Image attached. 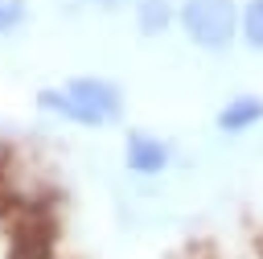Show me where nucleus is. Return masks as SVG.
Instances as JSON below:
<instances>
[{
	"label": "nucleus",
	"instance_id": "1",
	"mask_svg": "<svg viewBox=\"0 0 263 259\" xmlns=\"http://www.w3.org/2000/svg\"><path fill=\"white\" fill-rule=\"evenodd\" d=\"M33 103L41 115H53L74 127H115L127 115L123 86L103 74H74L53 86H41L33 95Z\"/></svg>",
	"mask_w": 263,
	"mask_h": 259
},
{
	"label": "nucleus",
	"instance_id": "2",
	"mask_svg": "<svg viewBox=\"0 0 263 259\" xmlns=\"http://www.w3.org/2000/svg\"><path fill=\"white\" fill-rule=\"evenodd\" d=\"M238 0H177V29L201 53H226L238 41Z\"/></svg>",
	"mask_w": 263,
	"mask_h": 259
},
{
	"label": "nucleus",
	"instance_id": "3",
	"mask_svg": "<svg viewBox=\"0 0 263 259\" xmlns=\"http://www.w3.org/2000/svg\"><path fill=\"white\" fill-rule=\"evenodd\" d=\"M177 160L173 140H164L160 132L148 127H127L123 132V169L136 177H164Z\"/></svg>",
	"mask_w": 263,
	"mask_h": 259
},
{
	"label": "nucleus",
	"instance_id": "4",
	"mask_svg": "<svg viewBox=\"0 0 263 259\" xmlns=\"http://www.w3.org/2000/svg\"><path fill=\"white\" fill-rule=\"evenodd\" d=\"M255 127H263V95L234 90L226 103H218V111H214V132L218 136H247Z\"/></svg>",
	"mask_w": 263,
	"mask_h": 259
},
{
	"label": "nucleus",
	"instance_id": "5",
	"mask_svg": "<svg viewBox=\"0 0 263 259\" xmlns=\"http://www.w3.org/2000/svg\"><path fill=\"white\" fill-rule=\"evenodd\" d=\"M132 25L144 41H160L177 29V0H132Z\"/></svg>",
	"mask_w": 263,
	"mask_h": 259
},
{
	"label": "nucleus",
	"instance_id": "6",
	"mask_svg": "<svg viewBox=\"0 0 263 259\" xmlns=\"http://www.w3.org/2000/svg\"><path fill=\"white\" fill-rule=\"evenodd\" d=\"M238 41H242L251 53H263V0H242Z\"/></svg>",
	"mask_w": 263,
	"mask_h": 259
},
{
	"label": "nucleus",
	"instance_id": "7",
	"mask_svg": "<svg viewBox=\"0 0 263 259\" xmlns=\"http://www.w3.org/2000/svg\"><path fill=\"white\" fill-rule=\"evenodd\" d=\"M8 259H49V234L37 230V226H29V230L16 238V247H12Z\"/></svg>",
	"mask_w": 263,
	"mask_h": 259
},
{
	"label": "nucleus",
	"instance_id": "8",
	"mask_svg": "<svg viewBox=\"0 0 263 259\" xmlns=\"http://www.w3.org/2000/svg\"><path fill=\"white\" fill-rule=\"evenodd\" d=\"M29 21V0H0V37L21 33Z\"/></svg>",
	"mask_w": 263,
	"mask_h": 259
},
{
	"label": "nucleus",
	"instance_id": "9",
	"mask_svg": "<svg viewBox=\"0 0 263 259\" xmlns=\"http://www.w3.org/2000/svg\"><path fill=\"white\" fill-rule=\"evenodd\" d=\"M82 4H90L99 12H123V8H132V0H82Z\"/></svg>",
	"mask_w": 263,
	"mask_h": 259
}]
</instances>
